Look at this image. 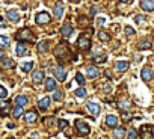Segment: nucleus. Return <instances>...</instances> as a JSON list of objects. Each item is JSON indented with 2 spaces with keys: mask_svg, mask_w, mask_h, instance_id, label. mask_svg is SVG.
<instances>
[{
  "mask_svg": "<svg viewBox=\"0 0 154 139\" xmlns=\"http://www.w3.org/2000/svg\"><path fill=\"white\" fill-rule=\"evenodd\" d=\"M54 57L59 60L60 65L65 63V62H68V60H71V51H69V47H68L65 42L59 44V45L54 48Z\"/></svg>",
  "mask_w": 154,
  "mask_h": 139,
  "instance_id": "f257e3e1",
  "label": "nucleus"
},
{
  "mask_svg": "<svg viewBox=\"0 0 154 139\" xmlns=\"http://www.w3.org/2000/svg\"><path fill=\"white\" fill-rule=\"evenodd\" d=\"M91 30H88L86 33H82L77 39V47H79L82 51H88L91 48Z\"/></svg>",
  "mask_w": 154,
  "mask_h": 139,
  "instance_id": "f03ea898",
  "label": "nucleus"
},
{
  "mask_svg": "<svg viewBox=\"0 0 154 139\" xmlns=\"http://www.w3.org/2000/svg\"><path fill=\"white\" fill-rule=\"evenodd\" d=\"M15 39L20 41V42H23V41L32 42V41H33V35H32V32H30L29 29H21V30H18V33L15 35Z\"/></svg>",
  "mask_w": 154,
  "mask_h": 139,
  "instance_id": "7ed1b4c3",
  "label": "nucleus"
},
{
  "mask_svg": "<svg viewBox=\"0 0 154 139\" xmlns=\"http://www.w3.org/2000/svg\"><path fill=\"white\" fill-rule=\"evenodd\" d=\"M75 127H77V133H79L80 136H86V134H89V131H91V128H89V125L86 124V122H83L82 119H75Z\"/></svg>",
  "mask_w": 154,
  "mask_h": 139,
  "instance_id": "20e7f679",
  "label": "nucleus"
},
{
  "mask_svg": "<svg viewBox=\"0 0 154 139\" xmlns=\"http://www.w3.org/2000/svg\"><path fill=\"white\" fill-rule=\"evenodd\" d=\"M35 21H36V24H48L50 23V14L45 12V11L38 12L35 15Z\"/></svg>",
  "mask_w": 154,
  "mask_h": 139,
  "instance_id": "39448f33",
  "label": "nucleus"
},
{
  "mask_svg": "<svg viewBox=\"0 0 154 139\" xmlns=\"http://www.w3.org/2000/svg\"><path fill=\"white\" fill-rule=\"evenodd\" d=\"M140 137L142 139H154V136H152V125H149V124L142 125V128H140Z\"/></svg>",
  "mask_w": 154,
  "mask_h": 139,
  "instance_id": "423d86ee",
  "label": "nucleus"
},
{
  "mask_svg": "<svg viewBox=\"0 0 154 139\" xmlns=\"http://www.w3.org/2000/svg\"><path fill=\"white\" fill-rule=\"evenodd\" d=\"M53 73H54V77H56L59 82H63V80L66 79V71L63 70V66H60V65L53 70Z\"/></svg>",
  "mask_w": 154,
  "mask_h": 139,
  "instance_id": "0eeeda50",
  "label": "nucleus"
},
{
  "mask_svg": "<svg viewBox=\"0 0 154 139\" xmlns=\"http://www.w3.org/2000/svg\"><path fill=\"white\" fill-rule=\"evenodd\" d=\"M140 8L143 11H146V12H152L154 11V0H142Z\"/></svg>",
  "mask_w": 154,
  "mask_h": 139,
  "instance_id": "6e6552de",
  "label": "nucleus"
},
{
  "mask_svg": "<svg viewBox=\"0 0 154 139\" xmlns=\"http://www.w3.org/2000/svg\"><path fill=\"white\" fill-rule=\"evenodd\" d=\"M86 107L89 109V112H91L92 115H98V113H100V110H101L100 104H98V103H95V101H88Z\"/></svg>",
  "mask_w": 154,
  "mask_h": 139,
  "instance_id": "1a4fd4ad",
  "label": "nucleus"
},
{
  "mask_svg": "<svg viewBox=\"0 0 154 139\" xmlns=\"http://www.w3.org/2000/svg\"><path fill=\"white\" fill-rule=\"evenodd\" d=\"M115 66H116V70H118L119 73H125L127 70H128V66H130V63L127 60H118L115 63Z\"/></svg>",
  "mask_w": 154,
  "mask_h": 139,
  "instance_id": "9d476101",
  "label": "nucleus"
},
{
  "mask_svg": "<svg viewBox=\"0 0 154 139\" xmlns=\"http://www.w3.org/2000/svg\"><path fill=\"white\" fill-rule=\"evenodd\" d=\"M152 71L149 68H143L142 71H140V77H142V80H145V82H149V80H152Z\"/></svg>",
  "mask_w": 154,
  "mask_h": 139,
  "instance_id": "9b49d317",
  "label": "nucleus"
},
{
  "mask_svg": "<svg viewBox=\"0 0 154 139\" xmlns=\"http://www.w3.org/2000/svg\"><path fill=\"white\" fill-rule=\"evenodd\" d=\"M24 119H26L29 124L36 122V119H38V113H36V110H29V112L24 115Z\"/></svg>",
  "mask_w": 154,
  "mask_h": 139,
  "instance_id": "f8f14e48",
  "label": "nucleus"
},
{
  "mask_svg": "<svg viewBox=\"0 0 154 139\" xmlns=\"http://www.w3.org/2000/svg\"><path fill=\"white\" fill-rule=\"evenodd\" d=\"M86 73H88V77H89V79H97V76H98V68H97L95 65H89L88 70H86Z\"/></svg>",
  "mask_w": 154,
  "mask_h": 139,
  "instance_id": "ddd939ff",
  "label": "nucleus"
},
{
  "mask_svg": "<svg viewBox=\"0 0 154 139\" xmlns=\"http://www.w3.org/2000/svg\"><path fill=\"white\" fill-rule=\"evenodd\" d=\"M6 17H8V20L12 21V23H18V21H20V15H18L17 11H8V12H6Z\"/></svg>",
  "mask_w": 154,
  "mask_h": 139,
  "instance_id": "4468645a",
  "label": "nucleus"
},
{
  "mask_svg": "<svg viewBox=\"0 0 154 139\" xmlns=\"http://www.w3.org/2000/svg\"><path fill=\"white\" fill-rule=\"evenodd\" d=\"M116 124H118V119H116V116H115V115H107V116H106V125H107V127L115 128V127H116Z\"/></svg>",
  "mask_w": 154,
  "mask_h": 139,
  "instance_id": "2eb2a0df",
  "label": "nucleus"
},
{
  "mask_svg": "<svg viewBox=\"0 0 154 139\" xmlns=\"http://www.w3.org/2000/svg\"><path fill=\"white\" fill-rule=\"evenodd\" d=\"M124 136H125V128L124 127H115L113 137L115 139H124Z\"/></svg>",
  "mask_w": 154,
  "mask_h": 139,
  "instance_id": "dca6fc26",
  "label": "nucleus"
},
{
  "mask_svg": "<svg viewBox=\"0 0 154 139\" xmlns=\"http://www.w3.org/2000/svg\"><path fill=\"white\" fill-rule=\"evenodd\" d=\"M60 32H62V35H63L65 38H68V36H69V35L72 33V26H71L69 23H65V24L62 26Z\"/></svg>",
  "mask_w": 154,
  "mask_h": 139,
  "instance_id": "f3484780",
  "label": "nucleus"
},
{
  "mask_svg": "<svg viewBox=\"0 0 154 139\" xmlns=\"http://www.w3.org/2000/svg\"><path fill=\"white\" fill-rule=\"evenodd\" d=\"M14 65H15V62L12 59H9L6 56H2V66L3 68H14Z\"/></svg>",
  "mask_w": 154,
  "mask_h": 139,
  "instance_id": "a211bd4d",
  "label": "nucleus"
},
{
  "mask_svg": "<svg viewBox=\"0 0 154 139\" xmlns=\"http://www.w3.org/2000/svg\"><path fill=\"white\" fill-rule=\"evenodd\" d=\"M38 106H39L41 110H47L48 106H50V97H44V98H41L39 103H38Z\"/></svg>",
  "mask_w": 154,
  "mask_h": 139,
  "instance_id": "6ab92c4d",
  "label": "nucleus"
},
{
  "mask_svg": "<svg viewBox=\"0 0 154 139\" xmlns=\"http://www.w3.org/2000/svg\"><path fill=\"white\" fill-rule=\"evenodd\" d=\"M48 50V41H41L38 45H36V51L38 53H45Z\"/></svg>",
  "mask_w": 154,
  "mask_h": 139,
  "instance_id": "aec40b11",
  "label": "nucleus"
},
{
  "mask_svg": "<svg viewBox=\"0 0 154 139\" xmlns=\"http://www.w3.org/2000/svg\"><path fill=\"white\" fill-rule=\"evenodd\" d=\"M152 45H151V42L148 41V39H142L139 44H137V48L139 50H149Z\"/></svg>",
  "mask_w": 154,
  "mask_h": 139,
  "instance_id": "412c9836",
  "label": "nucleus"
},
{
  "mask_svg": "<svg viewBox=\"0 0 154 139\" xmlns=\"http://www.w3.org/2000/svg\"><path fill=\"white\" fill-rule=\"evenodd\" d=\"M44 80V71H41V70H39V71H35L33 73V82L35 83H41Z\"/></svg>",
  "mask_w": 154,
  "mask_h": 139,
  "instance_id": "4be33fe9",
  "label": "nucleus"
},
{
  "mask_svg": "<svg viewBox=\"0 0 154 139\" xmlns=\"http://www.w3.org/2000/svg\"><path fill=\"white\" fill-rule=\"evenodd\" d=\"M62 15H63V6H62V3H56V6H54V17L60 18Z\"/></svg>",
  "mask_w": 154,
  "mask_h": 139,
  "instance_id": "5701e85b",
  "label": "nucleus"
},
{
  "mask_svg": "<svg viewBox=\"0 0 154 139\" xmlns=\"http://www.w3.org/2000/svg\"><path fill=\"white\" fill-rule=\"evenodd\" d=\"M45 89H47V91H54V89H56V82H54V79H47V82H45Z\"/></svg>",
  "mask_w": 154,
  "mask_h": 139,
  "instance_id": "b1692460",
  "label": "nucleus"
},
{
  "mask_svg": "<svg viewBox=\"0 0 154 139\" xmlns=\"http://www.w3.org/2000/svg\"><path fill=\"white\" fill-rule=\"evenodd\" d=\"M15 51H17V56H23V54L26 53V45H24L23 42H18V44H17V50H15Z\"/></svg>",
  "mask_w": 154,
  "mask_h": 139,
  "instance_id": "393cba45",
  "label": "nucleus"
},
{
  "mask_svg": "<svg viewBox=\"0 0 154 139\" xmlns=\"http://www.w3.org/2000/svg\"><path fill=\"white\" fill-rule=\"evenodd\" d=\"M27 97H24V95H18L17 98H15V103L18 104V106H26L27 104Z\"/></svg>",
  "mask_w": 154,
  "mask_h": 139,
  "instance_id": "a878e982",
  "label": "nucleus"
},
{
  "mask_svg": "<svg viewBox=\"0 0 154 139\" xmlns=\"http://www.w3.org/2000/svg\"><path fill=\"white\" fill-rule=\"evenodd\" d=\"M98 38H100L101 41H104V42H109V41H110V35L106 33L104 30H100V32H98Z\"/></svg>",
  "mask_w": 154,
  "mask_h": 139,
  "instance_id": "bb28decb",
  "label": "nucleus"
},
{
  "mask_svg": "<svg viewBox=\"0 0 154 139\" xmlns=\"http://www.w3.org/2000/svg\"><path fill=\"white\" fill-rule=\"evenodd\" d=\"M74 94H75L77 97H80V98H85V97H86V89H85V88H77V89L74 91Z\"/></svg>",
  "mask_w": 154,
  "mask_h": 139,
  "instance_id": "cd10ccee",
  "label": "nucleus"
},
{
  "mask_svg": "<svg viewBox=\"0 0 154 139\" xmlns=\"http://www.w3.org/2000/svg\"><path fill=\"white\" fill-rule=\"evenodd\" d=\"M21 113H23V106H15V109H14V112H12V115H14V118H20L21 116Z\"/></svg>",
  "mask_w": 154,
  "mask_h": 139,
  "instance_id": "c85d7f7f",
  "label": "nucleus"
},
{
  "mask_svg": "<svg viewBox=\"0 0 154 139\" xmlns=\"http://www.w3.org/2000/svg\"><path fill=\"white\" fill-rule=\"evenodd\" d=\"M32 66H33V62H26V63L21 65V70H23L24 73H29L30 70H32Z\"/></svg>",
  "mask_w": 154,
  "mask_h": 139,
  "instance_id": "c756f323",
  "label": "nucleus"
},
{
  "mask_svg": "<svg viewBox=\"0 0 154 139\" xmlns=\"http://www.w3.org/2000/svg\"><path fill=\"white\" fill-rule=\"evenodd\" d=\"M127 139H139V133H137L134 128H131V130L128 131V134H127Z\"/></svg>",
  "mask_w": 154,
  "mask_h": 139,
  "instance_id": "7c9ffc66",
  "label": "nucleus"
},
{
  "mask_svg": "<svg viewBox=\"0 0 154 139\" xmlns=\"http://www.w3.org/2000/svg\"><path fill=\"white\" fill-rule=\"evenodd\" d=\"M75 80H77V83H79V85H85V79H83V74L82 73H77L75 74Z\"/></svg>",
  "mask_w": 154,
  "mask_h": 139,
  "instance_id": "2f4dec72",
  "label": "nucleus"
},
{
  "mask_svg": "<svg viewBox=\"0 0 154 139\" xmlns=\"http://www.w3.org/2000/svg\"><path fill=\"white\" fill-rule=\"evenodd\" d=\"M0 44H2L3 48L8 47V44H9V38H8V36H0Z\"/></svg>",
  "mask_w": 154,
  "mask_h": 139,
  "instance_id": "473e14b6",
  "label": "nucleus"
},
{
  "mask_svg": "<svg viewBox=\"0 0 154 139\" xmlns=\"http://www.w3.org/2000/svg\"><path fill=\"white\" fill-rule=\"evenodd\" d=\"M92 60L97 62V63H98V62H104V60H106V54H101V56H92Z\"/></svg>",
  "mask_w": 154,
  "mask_h": 139,
  "instance_id": "72a5a7b5",
  "label": "nucleus"
},
{
  "mask_svg": "<svg viewBox=\"0 0 154 139\" xmlns=\"http://www.w3.org/2000/svg\"><path fill=\"white\" fill-rule=\"evenodd\" d=\"M130 107V103H128V100H124V101H119V109H128Z\"/></svg>",
  "mask_w": 154,
  "mask_h": 139,
  "instance_id": "f704fd0d",
  "label": "nucleus"
},
{
  "mask_svg": "<svg viewBox=\"0 0 154 139\" xmlns=\"http://www.w3.org/2000/svg\"><path fill=\"white\" fill-rule=\"evenodd\" d=\"M6 95H8V91H6L5 86H2V88H0V97H2V100H5Z\"/></svg>",
  "mask_w": 154,
  "mask_h": 139,
  "instance_id": "c9c22d12",
  "label": "nucleus"
},
{
  "mask_svg": "<svg viewBox=\"0 0 154 139\" xmlns=\"http://www.w3.org/2000/svg\"><path fill=\"white\" fill-rule=\"evenodd\" d=\"M125 35H127V36H131V35H134V30H133V27L127 26V27H125Z\"/></svg>",
  "mask_w": 154,
  "mask_h": 139,
  "instance_id": "e433bc0d",
  "label": "nucleus"
},
{
  "mask_svg": "<svg viewBox=\"0 0 154 139\" xmlns=\"http://www.w3.org/2000/svg\"><path fill=\"white\" fill-rule=\"evenodd\" d=\"M53 98H54L56 101H60V98H62V92H60V91H54V95H53Z\"/></svg>",
  "mask_w": 154,
  "mask_h": 139,
  "instance_id": "4c0bfd02",
  "label": "nucleus"
},
{
  "mask_svg": "<svg viewBox=\"0 0 154 139\" xmlns=\"http://www.w3.org/2000/svg\"><path fill=\"white\" fill-rule=\"evenodd\" d=\"M66 125H68V121H66V119H60V121H59V128H60V130H63Z\"/></svg>",
  "mask_w": 154,
  "mask_h": 139,
  "instance_id": "58836bf2",
  "label": "nucleus"
},
{
  "mask_svg": "<svg viewBox=\"0 0 154 139\" xmlns=\"http://www.w3.org/2000/svg\"><path fill=\"white\" fill-rule=\"evenodd\" d=\"M136 23H137V24H143V23H145V18H143L142 15H136Z\"/></svg>",
  "mask_w": 154,
  "mask_h": 139,
  "instance_id": "ea45409f",
  "label": "nucleus"
},
{
  "mask_svg": "<svg viewBox=\"0 0 154 139\" xmlns=\"http://www.w3.org/2000/svg\"><path fill=\"white\" fill-rule=\"evenodd\" d=\"M104 91H106V92H112V85H107V83H106V85H104Z\"/></svg>",
  "mask_w": 154,
  "mask_h": 139,
  "instance_id": "a19ab883",
  "label": "nucleus"
},
{
  "mask_svg": "<svg viewBox=\"0 0 154 139\" xmlns=\"http://www.w3.org/2000/svg\"><path fill=\"white\" fill-rule=\"evenodd\" d=\"M97 23H98L100 26H103V24L106 23V20H104V18H98V21H97Z\"/></svg>",
  "mask_w": 154,
  "mask_h": 139,
  "instance_id": "79ce46f5",
  "label": "nucleus"
},
{
  "mask_svg": "<svg viewBox=\"0 0 154 139\" xmlns=\"http://www.w3.org/2000/svg\"><path fill=\"white\" fill-rule=\"evenodd\" d=\"M104 74H106V77H109V79H110V77H112V73H110V71H109V70H107V71H106V73H104Z\"/></svg>",
  "mask_w": 154,
  "mask_h": 139,
  "instance_id": "37998d69",
  "label": "nucleus"
},
{
  "mask_svg": "<svg viewBox=\"0 0 154 139\" xmlns=\"http://www.w3.org/2000/svg\"><path fill=\"white\" fill-rule=\"evenodd\" d=\"M119 2H121V3H128L130 0H119Z\"/></svg>",
  "mask_w": 154,
  "mask_h": 139,
  "instance_id": "c03bdc74",
  "label": "nucleus"
},
{
  "mask_svg": "<svg viewBox=\"0 0 154 139\" xmlns=\"http://www.w3.org/2000/svg\"><path fill=\"white\" fill-rule=\"evenodd\" d=\"M71 2H72V3H77V2H80V0H71Z\"/></svg>",
  "mask_w": 154,
  "mask_h": 139,
  "instance_id": "a18cd8bd",
  "label": "nucleus"
},
{
  "mask_svg": "<svg viewBox=\"0 0 154 139\" xmlns=\"http://www.w3.org/2000/svg\"><path fill=\"white\" fill-rule=\"evenodd\" d=\"M8 139H14V137H8Z\"/></svg>",
  "mask_w": 154,
  "mask_h": 139,
  "instance_id": "49530a36",
  "label": "nucleus"
}]
</instances>
